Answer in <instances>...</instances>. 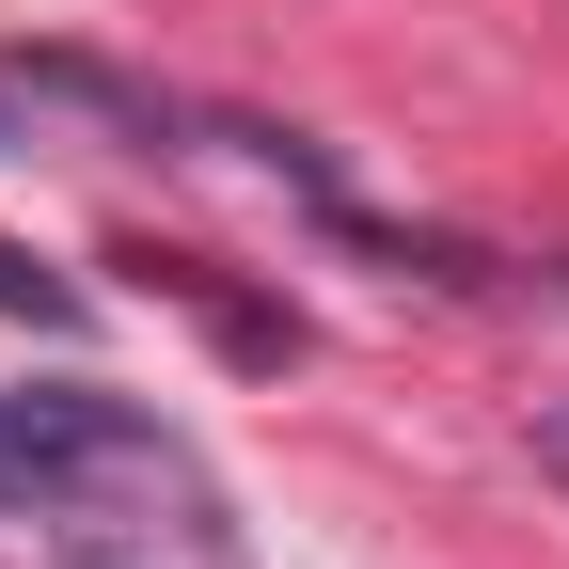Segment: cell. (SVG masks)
<instances>
[{"mask_svg":"<svg viewBox=\"0 0 569 569\" xmlns=\"http://www.w3.org/2000/svg\"><path fill=\"white\" fill-rule=\"evenodd\" d=\"M32 127H48V111H32V80H17V63H0V159H17Z\"/></svg>","mask_w":569,"mask_h":569,"instance_id":"cell-3","label":"cell"},{"mask_svg":"<svg viewBox=\"0 0 569 569\" xmlns=\"http://www.w3.org/2000/svg\"><path fill=\"white\" fill-rule=\"evenodd\" d=\"M96 459H142V411H111V396H0V490H63Z\"/></svg>","mask_w":569,"mask_h":569,"instance_id":"cell-1","label":"cell"},{"mask_svg":"<svg viewBox=\"0 0 569 569\" xmlns=\"http://www.w3.org/2000/svg\"><path fill=\"white\" fill-rule=\"evenodd\" d=\"M0 317H32V332H96V301H80L63 269H32L17 238H0Z\"/></svg>","mask_w":569,"mask_h":569,"instance_id":"cell-2","label":"cell"},{"mask_svg":"<svg viewBox=\"0 0 569 569\" xmlns=\"http://www.w3.org/2000/svg\"><path fill=\"white\" fill-rule=\"evenodd\" d=\"M522 443H538V475L569 490V411H538V427H522Z\"/></svg>","mask_w":569,"mask_h":569,"instance_id":"cell-4","label":"cell"}]
</instances>
